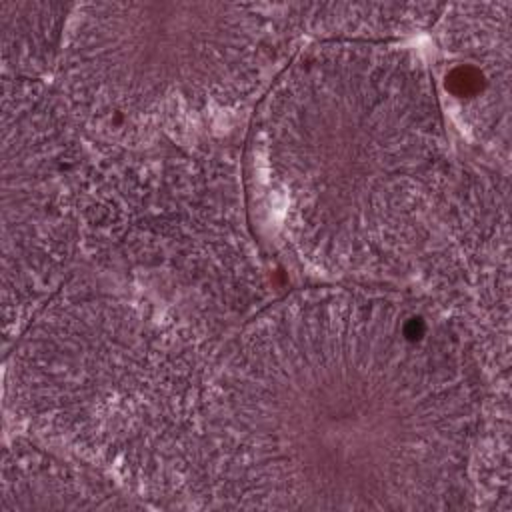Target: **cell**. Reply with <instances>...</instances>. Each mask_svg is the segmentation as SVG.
Segmentation results:
<instances>
[{"label":"cell","instance_id":"1","mask_svg":"<svg viewBox=\"0 0 512 512\" xmlns=\"http://www.w3.org/2000/svg\"><path fill=\"white\" fill-rule=\"evenodd\" d=\"M464 332L392 290L294 292L216 358L206 506L460 510L490 402Z\"/></svg>","mask_w":512,"mask_h":512},{"label":"cell","instance_id":"2","mask_svg":"<svg viewBox=\"0 0 512 512\" xmlns=\"http://www.w3.org/2000/svg\"><path fill=\"white\" fill-rule=\"evenodd\" d=\"M274 226L342 282L414 272L458 158L432 68L396 42H316L280 72L254 126Z\"/></svg>","mask_w":512,"mask_h":512},{"label":"cell","instance_id":"3","mask_svg":"<svg viewBox=\"0 0 512 512\" xmlns=\"http://www.w3.org/2000/svg\"><path fill=\"white\" fill-rule=\"evenodd\" d=\"M216 358L212 342L132 292H62L6 358V422L132 498L206 506L204 424Z\"/></svg>","mask_w":512,"mask_h":512},{"label":"cell","instance_id":"4","mask_svg":"<svg viewBox=\"0 0 512 512\" xmlns=\"http://www.w3.org/2000/svg\"><path fill=\"white\" fill-rule=\"evenodd\" d=\"M78 214L80 250L98 268L208 342L268 306L240 172L216 148L92 144Z\"/></svg>","mask_w":512,"mask_h":512},{"label":"cell","instance_id":"5","mask_svg":"<svg viewBox=\"0 0 512 512\" xmlns=\"http://www.w3.org/2000/svg\"><path fill=\"white\" fill-rule=\"evenodd\" d=\"M284 26L268 6H74L56 90L98 146L184 140L242 108L268 80Z\"/></svg>","mask_w":512,"mask_h":512},{"label":"cell","instance_id":"6","mask_svg":"<svg viewBox=\"0 0 512 512\" xmlns=\"http://www.w3.org/2000/svg\"><path fill=\"white\" fill-rule=\"evenodd\" d=\"M84 132L56 88L2 76V320L18 336L80 252Z\"/></svg>","mask_w":512,"mask_h":512},{"label":"cell","instance_id":"7","mask_svg":"<svg viewBox=\"0 0 512 512\" xmlns=\"http://www.w3.org/2000/svg\"><path fill=\"white\" fill-rule=\"evenodd\" d=\"M430 300L472 344L486 378L508 382L510 232L508 178L498 166L464 164L414 272Z\"/></svg>","mask_w":512,"mask_h":512},{"label":"cell","instance_id":"8","mask_svg":"<svg viewBox=\"0 0 512 512\" xmlns=\"http://www.w3.org/2000/svg\"><path fill=\"white\" fill-rule=\"evenodd\" d=\"M510 2L444 4L432 24L434 84L446 114L496 164L510 152Z\"/></svg>","mask_w":512,"mask_h":512},{"label":"cell","instance_id":"9","mask_svg":"<svg viewBox=\"0 0 512 512\" xmlns=\"http://www.w3.org/2000/svg\"><path fill=\"white\" fill-rule=\"evenodd\" d=\"M142 504L102 472L28 436L14 434L2 452L0 510H112Z\"/></svg>","mask_w":512,"mask_h":512},{"label":"cell","instance_id":"10","mask_svg":"<svg viewBox=\"0 0 512 512\" xmlns=\"http://www.w3.org/2000/svg\"><path fill=\"white\" fill-rule=\"evenodd\" d=\"M282 26L318 42H396L436 22V2H296L270 6Z\"/></svg>","mask_w":512,"mask_h":512},{"label":"cell","instance_id":"11","mask_svg":"<svg viewBox=\"0 0 512 512\" xmlns=\"http://www.w3.org/2000/svg\"><path fill=\"white\" fill-rule=\"evenodd\" d=\"M72 10V4L0 2L4 76L40 80L56 68Z\"/></svg>","mask_w":512,"mask_h":512}]
</instances>
